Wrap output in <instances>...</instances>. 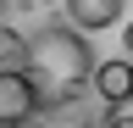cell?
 <instances>
[{
  "label": "cell",
  "instance_id": "1",
  "mask_svg": "<svg viewBox=\"0 0 133 128\" xmlns=\"http://www.w3.org/2000/svg\"><path fill=\"white\" fill-rule=\"evenodd\" d=\"M22 61H28V78L39 84V95H56V100H66V95H78L83 84H89L94 72V50L89 39L78 34V28H39L28 45H22Z\"/></svg>",
  "mask_w": 133,
  "mask_h": 128
},
{
  "label": "cell",
  "instance_id": "2",
  "mask_svg": "<svg viewBox=\"0 0 133 128\" xmlns=\"http://www.w3.org/2000/svg\"><path fill=\"white\" fill-rule=\"evenodd\" d=\"M39 84L22 67H0V128H28L33 111H39Z\"/></svg>",
  "mask_w": 133,
  "mask_h": 128
},
{
  "label": "cell",
  "instance_id": "3",
  "mask_svg": "<svg viewBox=\"0 0 133 128\" xmlns=\"http://www.w3.org/2000/svg\"><path fill=\"white\" fill-rule=\"evenodd\" d=\"M61 11H66V28H78L89 39V34H105V28L122 22L128 0H61Z\"/></svg>",
  "mask_w": 133,
  "mask_h": 128
},
{
  "label": "cell",
  "instance_id": "4",
  "mask_svg": "<svg viewBox=\"0 0 133 128\" xmlns=\"http://www.w3.org/2000/svg\"><path fill=\"white\" fill-rule=\"evenodd\" d=\"M89 84L100 89V100H105V106H128V100H133V61H128V56H111V61H94Z\"/></svg>",
  "mask_w": 133,
  "mask_h": 128
},
{
  "label": "cell",
  "instance_id": "5",
  "mask_svg": "<svg viewBox=\"0 0 133 128\" xmlns=\"http://www.w3.org/2000/svg\"><path fill=\"white\" fill-rule=\"evenodd\" d=\"M105 128H133V100H128V106H111V117H105Z\"/></svg>",
  "mask_w": 133,
  "mask_h": 128
},
{
  "label": "cell",
  "instance_id": "6",
  "mask_svg": "<svg viewBox=\"0 0 133 128\" xmlns=\"http://www.w3.org/2000/svg\"><path fill=\"white\" fill-rule=\"evenodd\" d=\"M122 56L133 61V17H128V28H122Z\"/></svg>",
  "mask_w": 133,
  "mask_h": 128
},
{
  "label": "cell",
  "instance_id": "7",
  "mask_svg": "<svg viewBox=\"0 0 133 128\" xmlns=\"http://www.w3.org/2000/svg\"><path fill=\"white\" fill-rule=\"evenodd\" d=\"M0 6H6V0H0Z\"/></svg>",
  "mask_w": 133,
  "mask_h": 128
},
{
  "label": "cell",
  "instance_id": "8",
  "mask_svg": "<svg viewBox=\"0 0 133 128\" xmlns=\"http://www.w3.org/2000/svg\"><path fill=\"white\" fill-rule=\"evenodd\" d=\"M28 128H33V123H28Z\"/></svg>",
  "mask_w": 133,
  "mask_h": 128
}]
</instances>
